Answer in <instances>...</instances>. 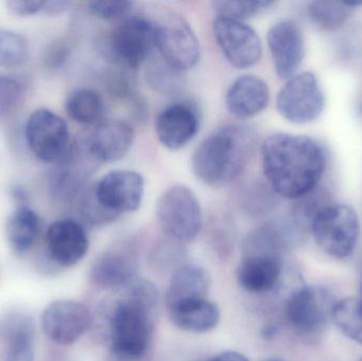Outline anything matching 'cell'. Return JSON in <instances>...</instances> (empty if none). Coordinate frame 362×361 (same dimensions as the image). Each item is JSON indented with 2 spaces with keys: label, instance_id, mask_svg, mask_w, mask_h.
<instances>
[{
  "label": "cell",
  "instance_id": "cell-1",
  "mask_svg": "<svg viewBox=\"0 0 362 361\" xmlns=\"http://www.w3.org/2000/svg\"><path fill=\"white\" fill-rule=\"evenodd\" d=\"M261 156L272 192L296 201L317 188L327 167L322 146L306 136L274 134L262 146Z\"/></svg>",
  "mask_w": 362,
  "mask_h": 361
},
{
  "label": "cell",
  "instance_id": "cell-2",
  "mask_svg": "<svg viewBox=\"0 0 362 361\" xmlns=\"http://www.w3.org/2000/svg\"><path fill=\"white\" fill-rule=\"evenodd\" d=\"M120 290L114 304L104 305L98 319H105L114 360L139 361L150 347L157 290L150 282L136 278Z\"/></svg>",
  "mask_w": 362,
  "mask_h": 361
},
{
  "label": "cell",
  "instance_id": "cell-3",
  "mask_svg": "<svg viewBox=\"0 0 362 361\" xmlns=\"http://www.w3.org/2000/svg\"><path fill=\"white\" fill-rule=\"evenodd\" d=\"M255 150L250 131L225 126L204 138L192 156V170L208 186H221L238 178L246 169Z\"/></svg>",
  "mask_w": 362,
  "mask_h": 361
},
{
  "label": "cell",
  "instance_id": "cell-4",
  "mask_svg": "<svg viewBox=\"0 0 362 361\" xmlns=\"http://www.w3.org/2000/svg\"><path fill=\"white\" fill-rule=\"evenodd\" d=\"M157 49L154 18L131 15L114 28L105 42V50L115 63L127 69L141 67Z\"/></svg>",
  "mask_w": 362,
  "mask_h": 361
},
{
  "label": "cell",
  "instance_id": "cell-5",
  "mask_svg": "<svg viewBox=\"0 0 362 361\" xmlns=\"http://www.w3.org/2000/svg\"><path fill=\"white\" fill-rule=\"evenodd\" d=\"M310 229L319 248L335 259L352 256L361 235V223L356 212L340 203H329L321 209Z\"/></svg>",
  "mask_w": 362,
  "mask_h": 361
},
{
  "label": "cell",
  "instance_id": "cell-6",
  "mask_svg": "<svg viewBox=\"0 0 362 361\" xmlns=\"http://www.w3.org/2000/svg\"><path fill=\"white\" fill-rule=\"evenodd\" d=\"M156 215L168 237L180 243L193 241L202 229L199 201L185 184H173L163 191L157 201Z\"/></svg>",
  "mask_w": 362,
  "mask_h": 361
},
{
  "label": "cell",
  "instance_id": "cell-7",
  "mask_svg": "<svg viewBox=\"0 0 362 361\" xmlns=\"http://www.w3.org/2000/svg\"><path fill=\"white\" fill-rule=\"evenodd\" d=\"M157 50L161 59L176 71L191 70L200 59V44L189 23L176 13H168L155 19Z\"/></svg>",
  "mask_w": 362,
  "mask_h": 361
},
{
  "label": "cell",
  "instance_id": "cell-8",
  "mask_svg": "<svg viewBox=\"0 0 362 361\" xmlns=\"http://www.w3.org/2000/svg\"><path fill=\"white\" fill-rule=\"evenodd\" d=\"M325 107V93L313 72L291 76L276 95L279 114L295 124L313 122L322 114Z\"/></svg>",
  "mask_w": 362,
  "mask_h": 361
},
{
  "label": "cell",
  "instance_id": "cell-9",
  "mask_svg": "<svg viewBox=\"0 0 362 361\" xmlns=\"http://www.w3.org/2000/svg\"><path fill=\"white\" fill-rule=\"evenodd\" d=\"M91 190L98 205L115 220L121 214L139 209L146 182L138 172L116 170L105 174Z\"/></svg>",
  "mask_w": 362,
  "mask_h": 361
},
{
  "label": "cell",
  "instance_id": "cell-10",
  "mask_svg": "<svg viewBox=\"0 0 362 361\" xmlns=\"http://www.w3.org/2000/svg\"><path fill=\"white\" fill-rule=\"evenodd\" d=\"M212 31L219 50L236 69H249L261 61V38L246 21L216 16L213 20Z\"/></svg>",
  "mask_w": 362,
  "mask_h": 361
},
{
  "label": "cell",
  "instance_id": "cell-11",
  "mask_svg": "<svg viewBox=\"0 0 362 361\" xmlns=\"http://www.w3.org/2000/svg\"><path fill=\"white\" fill-rule=\"evenodd\" d=\"M25 138L32 154L44 162L63 160L71 148L67 123L52 110L45 108L29 117L25 125Z\"/></svg>",
  "mask_w": 362,
  "mask_h": 361
},
{
  "label": "cell",
  "instance_id": "cell-12",
  "mask_svg": "<svg viewBox=\"0 0 362 361\" xmlns=\"http://www.w3.org/2000/svg\"><path fill=\"white\" fill-rule=\"evenodd\" d=\"M336 303L335 297L325 288L303 286L289 296L285 305V316L298 332L313 334L332 320Z\"/></svg>",
  "mask_w": 362,
  "mask_h": 361
},
{
  "label": "cell",
  "instance_id": "cell-13",
  "mask_svg": "<svg viewBox=\"0 0 362 361\" xmlns=\"http://www.w3.org/2000/svg\"><path fill=\"white\" fill-rule=\"evenodd\" d=\"M91 324L93 317L88 307L76 301H54L45 309L42 316L45 334L61 345L76 343Z\"/></svg>",
  "mask_w": 362,
  "mask_h": 361
},
{
  "label": "cell",
  "instance_id": "cell-14",
  "mask_svg": "<svg viewBox=\"0 0 362 361\" xmlns=\"http://www.w3.org/2000/svg\"><path fill=\"white\" fill-rule=\"evenodd\" d=\"M267 46L276 76L288 80L297 74L305 55L301 28L293 20H281L267 32Z\"/></svg>",
  "mask_w": 362,
  "mask_h": 361
},
{
  "label": "cell",
  "instance_id": "cell-15",
  "mask_svg": "<svg viewBox=\"0 0 362 361\" xmlns=\"http://www.w3.org/2000/svg\"><path fill=\"white\" fill-rule=\"evenodd\" d=\"M135 140L134 127L121 119H107L95 125L82 146L95 162H116L124 158Z\"/></svg>",
  "mask_w": 362,
  "mask_h": 361
},
{
  "label": "cell",
  "instance_id": "cell-16",
  "mask_svg": "<svg viewBox=\"0 0 362 361\" xmlns=\"http://www.w3.org/2000/svg\"><path fill=\"white\" fill-rule=\"evenodd\" d=\"M199 131V117L196 110L183 102L163 108L155 121L159 142L170 150L185 148Z\"/></svg>",
  "mask_w": 362,
  "mask_h": 361
},
{
  "label": "cell",
  "instance_id": "cell-17",
  "mask_svg": "<svg viewBox=\"0 0 362 361\" xmlns=\"http://www.w3.org/2000/svg\"><path fill=\"white\" fill-rule=\"evenodd\" d=\"M46 243L51 260L62 267L78 264L89 248L86 230L71 218L53 223L47 230Z\"/></svg>",
  "mask_w": 362,
  "mask_h": 361
},
{
  "label": "cell",
  "instance_id": "cell-18",
  "mask_svg": "<svg viewBox=\"0 0 362 361\" xmlns=\"http://www.w3.org/2000/svg\"><path fill=\"white\" fill-rule=\"evenodd\" d=\"M281 275L280 254L245 248V256L238 269V281L243 288L255 294L272 292L280 282Z\"/></svg>",
  "mask_w": 362,
  "mask_h": 361
},
{
  "label": "cell",
  "instance_id": "cell-19",
  "mask_svg": "<svg viewBox=\"0 0 362 361\" xmlns=\"http://www.w3.org/2000/svg\"><path fill=\"white\" fill-rule=\"evenodd\" d=\"M226 106L230 114L246 120L263 112L270 101L267 83L255 74L236 78L226 93Z\"/></svg>",
  "mask_w": 362,
  "mask_h": 361
},
{
  "label": "cell",
  "instance_id": "cell-20",
  "mask_svg": "<svg viewBox=\"0 0 362 361\" xmlns=\"http://www.w3.org/2000/svg\"><path fill=\"white\" fill-rule=\"evenodd\" d=\"M137 259L127 246H116L102 254L91 267L93 283L104 290H120L135 279Z\"/></svg>",
  "mask_w": 362,
  "mask_h": 361
},
{
  "label": "cell",
  "instance_id": "cell-21",
  "mask_svg": "<svg viewBox=\"0 0 362 361\" xmlns=\"http://www.w3.org/2000/svg\"><path fill=\"white\" fill-rule=\"evenodd\" d=\"M35 326L27 314L13 312L0 319L4 361H33Z\"/></svg>",
  "mask_w": 362,
  "mask_h": 361
},
{
  "label": "cell",
  "instance_id": "cell-22",
  "mask_svg": "<svg viewBox=\"0 0 362 361\" xmlns=\"http://www.w3.org/2000/svg\"><path fill=\"white\" fill-rule=\"evenodd\" d=\"M209 286L210 277L202 267L192 264L180 266L174 273L168 288V309L206 299Z\"/></svg>",
  "mask_w": 362,
  "mask_h": 361
},
{
  "label": "cell",
  "instance_id": "cell-23",
  "mask_svg": "<svg viewBox=\"0 0 362 361\" xmlns=\"http://www.w3.org/2000/svg\"><path fill=\"white\" fill-rule=\"evenodd\" d=\"M172 322L180 330L191 333H206L216 328L219 311L211 301H192L169 307Z\"/></svg>",
  "mask_w": 362,
  "mask_h": 361
},
{
  "label": "cell",
  "instance_id": "cell-24",
  "mask_svg": "<svg viewBox=\"0 0 362 361\" xmlns=\"http://www.w3.org/2000/svg\"><path fill=\"white\" fill-rule=\"evenodd\" d=\"M42 223L34 210L21 206L8 216L6 222V237L17 254H25L40 237Z\"/></svg>",
  "mask_w": 362,
  "mask_h": 361
},
{
  "label": "cell",
  "instance_id": "cell-25",
  "mask_svg": "<svg viewBox=\"0 0 362 361\" xmlns=\"http://www.w3.org/2000/svg\"><path fill=\"white\" fill-rule=\"evenodd\" d=\"M65 110L74 122L95 126L104 120L105 103L102 95L93 89H76L66 99Z\"/></svg>",
  "mask_w": 362,
  "mask_h": 361
},
{
  "label": "cell",
  "instance_id": "cell-26",
  "mask_svg": "<svg viewBox=\"0 0 362 361\" xmlns=\"http://www.w3.org/2000/svg\"><path fill=\"white\" fill-rule=\"evenodd\" d=\"M355 8L353 2L319 0L308 4V15L313 25L319 29L334 32L346 23Z\"/></svg>",
  "mask_w": 362,
  "mask_h": 361
},
{
  "label": "cell",
  "instance_id": "cell-27",
  "mask_svg": "<svg viewBox=\"0 0 362 361\" xmlns=\"http://www.w3.org/2000/svg\"><path fill=\"white\" fill-rule=\"evenodd\" d=\"M332 321L340 332L354 343L362 345V300L346 298L337 301Z\"/></svg>",
  "mask_w": 362,
  "mask_h": 361
},
{
  "label": "cell",
  "instance_id": "cell-28",
  "mask_svg": "<svg viewBox=\"0 0 362 361\" xmlns=\"http://www.w3.org/2000/svg\"><path fill=\"white\" fill-rule=\"evenodd\" d=\"M29 40L12 30L0 29V66L17 68L25 65L30 59Z\"/></svg>",
  "mask_w": 362,
  "mask_h": 361
},
{
  "label": "cell",
  "instance_id": "cell-29",
  "mask_svg": "<svg viewBox=\"0 0 362 361\" xmlns=\"http://www.w3.org/2000/svg\"><path fill=\"white\" fill-rule=\"evenodd\" d=\"M276 2L268 0H230L215 1L212 6L216 16L228 17L245 21V19L257 16L274 6Z\"/></svg>",
  "mask_w": 362,
  "mask_h": 361
},
{
  "label": "cell",
  "instance_id": "cell-30",
  "mask_svg": "<svg viewBox=\"0 0 362 361\" xmlns=\"http://www.w3.org/2000/svg\"><path fill=\"white\" fill-rule=\"evenodd\" d=\"M180 73L163 61L148 67L146 78L155 91L163 95H173L182 86Z\"/></svg>",
  "mask_w": 362,
  "mask_h": 361
},
{
  "label": "cell",
  "instance_id": "cell-31",
  "mask_svg": "<svg viewBox=\"0 0 362 361\" xmlns=\"http://www.w3.org/2000/svg\"><path fill=\"white\" fill-rule=\"evenodd\" d=\"M133 1L112 0V1H91L88 4L91 14L106 21L122 20L129 16L133 10Z\"/></svg>",
  "mask_w": 362,
  "mask_h": 361
},
{
  "label": "cell",
  "instance_id": "cell-32",
  "mask_svg": "<svg viewBox=\"0 0 362 361\" xmlns=\"http://www.w3.org/2000/svg\"><path fill=\"white\" fill-rule=\"evenodd\" d=\"M21 86L16 80L0 74V116L14 110L21 97Z\"/></svg>",
  "mask_w": 362,
  "mask_h": 361
},
{
  "label": "cell",
  "instance_id": "cell-33",
  "mask_svg": "<svg viewBox=\"0 0 362 361\" xmlns=\"http://www.w3.org/2000/svg\"><path fill=\"white\" fill-rule=\"evenodd\" d=\"M46 2L25 1V0H12L6 2L8 10L17 16H32L44 11Z\"/></svg>",
  "mask_w": 362,
  "mask_h": 361
},
{
  "label": "cell",
  "instance_id": "cell-34",
  "mask_svg": "<svg viewBox=\"0 0 362 361\" xmlns=\"http://www.w3.org/2000/svg\"><path fill=\"white\" fill-rule=\"evenodd\" d=\"M202 361H249L242 354L238 352H225V353L218 354L214 357L209 358V360Z\"/></svg>",
  "mask_w": 362,
  "mask_h": 361
},
{
  "label": "cell",
  "instance_id": "cell-35",
  "mask_svg": "<svg viewBox=\"0 0 362 361\" xmlns=\"http://www.w3.org/2000/svg\"><path fill=\"white\" fill-rule=\"evenodd\" d=\"M70 2L65 1H55V2H46L44 11H46L47 14L55 15L61 14L64 11L69 8Z\"/></svg>",
  "mask_w": 362,
  "mask_h": 361
},
{
  "label": "cell",
  "instance_id": "cell-36",
  "mask_svg": "<svg viewBox=\"0 0 362 361\" xmlns=\"http://www.w3.org/2000/svg\"><path fill=\"white\" fill-rule=\"evenodd\" d=\"M12 196L17 201H25L28 199V193L21 187H14L12 190Z\"/></svg>",
  "mask_w": 362,
  "mask_h": 361
},
{
  "label": "cell",
  "instance_id": "cell-37",
  "mask_svg": "<svg viewBox=\"0 0 362 361\" xmlns=\"http://www.w3.org/2000/svg\"><path fill=\"white\" fill-rule=\"evenodd\" d=\"M359 292H361V295H359V299H361V300H362V280H361V290H359Z\"/></svg>",
  "mask_w": 362,
  "mask_h": 361
},
{
  "label": "cell",
  "instance_id": "cell-38",
  "mask_svg": "<svg viewBox=\"0 0 362 361\" xmlns=\"http://www.w3.org/2000/svg\"><path fill=\"white\" fill-rule=\"evenodd\" d=\"M266 361H284V360H266Z\"/></svg>",
  "mask_w": 362,
  "mask_h": 361
},
{
  "label": "cell",
  "instance_id": "cell-39",
  "mask_svg": "<svg viewBox=\"0 0 362 361\" xmlns=\"http://www.w3.org/2000/svg\"><path fill=\"white\" fill-rule=\"evenodd\" d=\"M358 361H362V357L361 358V360H359Z\"/></svg>",
  "mask_w": 362,
  "mask_h": 361
}]
</instances>
